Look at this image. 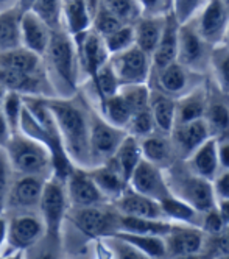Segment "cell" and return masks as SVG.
I'll list each match as a JSON object with an SVG mask.
<instances>
[{"instance_id": "1", "label": "cell", "mask_w": 229, "mask_h": 259, "mask_svg": "<svg viewBox=\"0 0 229 259\" xmlns=\"http://www.w3.org/2000/svg\"><path fill=\"white\" fill-rule=\"evenodd\" d=\"M47 106L55 119L61 138L63 149L69 161L75 162L80 169H92L89 132L90 113L70 99H56L47 102Z\"/></svg>"}, {"instance_id": "2", "label": "cell", "mask_w": 229, "mask_h": 259, "mask_svg": "<svg viewBox=\"0 0 229 259\" xmlns=\"http://www.w3.org/2000/svg\"><path fill=\"white\" fill-rule=\"evenodd\" d=\"M42 57L52 88L60 91L63 99H70L76 89L80 58L72 34L64 27L52 30L49 46Z\"/></svg>"}, {"instance_id": "3", "label": "cell", "mask_w": 229, "mask_h": 259, "mask_svg": "<svg viewBox=\"0 0 229 259\" xmlns=\"http://www.w3.org/2000/svg\"><path fill=\"white\" fill-rule=\"evenodd\" d=\"M11 169L16 175H33L50 178L55 165L49 147L27 135H10L4 144Z\"/></svg>"}, {"instance_id": "4", "label": "cell", "mask_w": 229, "mask_h": 259, "mask_svg": "<svg viewBox=\"0 0 229 259\" xmlns=\"http://www.w3.org/2000/svg\"><path fill=\"white\" fill-rule=\"evenodd\" d=\"M164 172L170 194L187 201L189 205H192L200 212L215 206L212 181L194 174L182 159L175 161Z\"/></svg>"}, {"instance_id": "5", "label": "cell", "mask_w": 229, "mask_h": 259, "mask_svg": "<svg viewBox=\"0 0 229 259\" xmlns=\"http://www.w3.org/2000/svg\"><path fill=\"white\" fill-rule=\"evenodd\" d=\"M214 46L207 44L197 30L194 21L179 24L178 30V55L176 61L195 73L209 70V58Z\"/></svg>"}, {"instance_id": "6", "label": "cell", "mask_w": 229, "mask_h": 259, "mask_svg": "<svg viewBox=\"0 0 229 259\" xmlns=\"http://www.w3.org/2000/svg\"><path fill=\"white\" fill-rule=\"evenodd\" d=\"M72 224L89 237L111 236L120 230V214L116 208H106L105 203L84 208H72Z\"/></svg>"}, {"instance_id": "7", "label": "cell", "mask_w": 229, "mask_h": 259, "mask_svg": "<svg viewBox=\"0 0 229 259\" xmlns=\"http://www.w3.org/2000/svg\"><path fill=\"white\" fill-rule=\"evenodd\" d=\"M67 206L69 201L66 194V180L60 177L45 180L39 205V212L45 224V236L58 240Z\"/></svg>"}, {"instance_id": "8", "label": "cell", "mask_w": 229, "mask_h": 259, "mask_svg": "<svg viewBox=\"0 0 229 259\" xmlns=\"http://www.w3.org/2000/svg\"><path fill=\"white\" fill-rule=\"evenodd\" d=\"M109 64L122 84L148 83L151 75V57L136 44L114 53L109 57Z\"/></svg>"}, {"instance_id": "9", "label": "cell", "mask_w": 229, "mask_h": 259, "mask_svg": "<svg viewBox=\"0 0 229 259\" xmlns=\"http://www.w3.org/2000/svg\"><path fill=\"white\" fill-rule=\"evenodd\" d=\"M125 136L126 130L111 125L106 119H102L97 114H90L89 147L94 167L111 159Z\"/></svg>"}, {"instance_id": "10", "label": "cell", "mask_w": 229, "mask_h": 259, "mask_svg": "<svg viewBox=\"0 0 229 259\" xmlns=\"http://www.w3.org/2000/svg\"><path fill=\"white\" fill-rule=\"evenodd\" d=\"M44 184H45V178L42 177H33V175H17L16 178L13 177L4 212L16 214V212L39 211Z\"/></svg>"}, {"instance_id": "11", "label": "cell", "mask_w": 229, "mask_h": 259, "mask_svg": "<svg viewBox=\"0 0 229 259\" xmlns=\"http://www.w3.org/2000/svg\"><path fill=\"white\" fill-rule=\"evenodd\" d=\"M45 236V224L39 211L16 212L7 219V239L14 248H30Z\"/></svg>"}, {"instance_id": "12", "label": "cell", "mask_w": 229, "mask_h": 259, "mask_svg": "<svg viewBox=\"0 0 229 259\" xmlns=\"http://www.w3.org/2000/svg\"><path fill=\"white\" fill-rule=\"evenodd\" d=\"M167 256L170 257H194L201 254L206 233L189 224H171V228L162 236Z\"/></svg>"}, {"instance_id": "13", "label": "cell", "mask_w": 229, "mask_h": 259, "mask_svg": "<svg viewBox=\"0 0 229 259\" xmlns=\"http://www.w3.org/2000/svg\"><path fill=\"white\" fill-rule=\"evenodd\" d=\"M201 38L211 46L223 41V34L229 22V8L223 0H207L204 7L192 17Z\"/></svg>"}, {"instance_id": "14", "label": "cell", "mask_w": 229, "mask_h": 259, "mask_svg": "<svg viewBox=\"0 0 229 259\" xmlns=\"http://www.w3.org/2000/svg\"><path fill=\"white\" fill-rule=\"evenodd\" d=\"M128 186L156 201H161L170 194L164 169L144 158L139 161L136 169L132 170L128 180Z\"/></svg>"}, {"instance_id": "15", "label": "cell", "mask_w": 229, "mask_h": 259, "mask_svg": "<svg viewBox=\"0 0 229 259\" xmlns=\"http://www.w3.org/2000/svg\"><path fill=\"white\" fill-rule=\"evenodd\" d=\"M66 194L72 208H84L106 203L108 200L95 186L86 169H72L66 177Z\"/></svg>"}, {"instance_id": "16", "label": "cell", "mask_w": 229, "mask_h": 259, "mask_svg": "<svg viewBox=\"0 0 229 259\" xmlns=\"http://www.w3.org/2000/svg\"><path fill=\"white\" fill-rule=\"evenodd\" d=\"M194 75H197L195 72L187 69L178 61H173L162 69L151 70L150 78L153 77V86H155V89L164 92V94L170 97L178 99L179 96L186 94L187 91L195 88L192 83Z\"/></svg>"}, {"instance_id": "17", "label": "cell", "mask_w": 229, "mask_h": 259, "mask_svg": "<svg viewBox=\"0 0 229 259\" xmlns=\"http://www.w3.org/2000/svg\"><path fill=\"white\" fill-rule=\"evenodd\" d=\"M76 50H78L80 66L84 67V70L94 78L97 70L109 61V52L105 46L103 36L95 33L92 28H89L84 33H80L76 36H72Z\"/></svg>"}, {"instance_id": "18", "label": "cell", "mask_w": 229, "mask_h": 259, "mask_svg": "<svg viewBox=\"0 0 229 259\" xmlns=\"http://www.w3.org/2000/svg\"><path fill=\"white\" fill-rule=\"evenodd\" d=\"M168 136L173 144L178 159H186L197 147L211 138V132H209V126L204 119H197L192 122L176 123Z\"/></svg>"}, {"instance_id": "19", "label": "cell", "mask_w": 229, "mask_h": 259, "mask_svg": "<svg viewBox=\"0 0 229 259\" xmlns=\"http://www.w3.org/2000/svg\"><path fill=\"white\" fill-rule=\"evenodd\" d=\"M207 102L203 119L206 120L212 138L229 135V96L220 91L214 83L206 88Z\"/></svg>"}, {"instance_id": "20", "label": "cell", "mask_w": 229, "mask_h": 259, "mask_svg": "<svg viewBox=\"0 0 229 259\" xmlns=\"http://www.w3.org/2000/svg\"><path fill=\"white\" fill-rule=\"evenodd\" d=\"M114 208L122 215L142 217V219H164L159 201L153 200L144 194L136 192L129 186L114 200Z\"/></svg>"}, {"instance_id": "21", "label": "cell", "mask_w": 229, "mask_h": 259, "mask_svg": "<svg viewBox=\"0 0 229 259\" xmlns=\"http://www.w3.org/2000/svg\"><path fill=\"white\" fill-rule=\"evenodd\" d=\"M178 30L179 22L170 10L165 13V24L161 34V39L151 53V70H158L167 64L176 61L178 55Z\"/></svg>"}, {"instance_id": "22", "label": "cell", "mask_w": 229, "mask_h": 259, "mask_svg": "<svg viewBox=\"0 0 229 259\" xmlns=\"http://www.w3.org/2000/svg\"><path fill=\"white\" fill-rule=\"evenodd\" d=\"M87 172L94 180L95 186L99 188V191L103 194L106 200L114 201L128 188V181L122 175L117 164L112 161V158L103 164L95 165V167L89 169Z\"/></svg>"}, {"instance_id": "23", "label": "cell", "mask_w": 229, "mask_h": 259, "mask_svg": "<svg viewBox=\"0 0 229 259\" xmlns=\"http://www.w3.org/2000/svg\"><path fill=\"white\" fill-rule=\"evenodd\" d=\"M50 33H52L50 27L31 10L22 13V16H21L22 47L42 57L47 46H49V41H50Z\"/></svg>"}, {"instance_id": "24", "label": "cell", "mask_w": 229, "mask_h": 259, "mask_svg": "<svg viewBox=\"0 0 229 259\" xmlns=\"http://www.w3.org/2000/svg\"><path fill=\"white\" fill-rule=\"evenodd\" d=\"M142 158L156 164L161 169H168L175 161H178V156L175 153L173 144L170 141L168 135L162 133H151L145 138L139 139Z\"/></svg>"}, {"instance_id": "25", "label": "cell", "mask_w": 229, "mask_h": 259, "mask_svg": "<svg viewBox=\"0 0 229 259\" xmlns=\"http://www.w3.org/2000/svg\"><path fill=\"white\" fill-rule=\"evenodd\" d=\"M182 161L187 164V167L194 174L212 181L215 175L220 172L215 138L211 136L209 139H206L200 147H197V149Z\"/></svg>"}, {"instance_id": "26", "label": "cell", "mask_w": 229, "mask_h": 259, "mask_svg": "<svg viewBox=\"0 0 229 259\" xmlns=\"http://www.w3.org/2000/svg\"><path fill=\"white\" fill-rule=\"evenodd\" d=\"M167 13V11H165ZM165 13L161 14H142L132 24L134 30V44L151 57L155 52L165 24Z\"/></svg>"}, {"instance_id": "27", "label": "cell", "mask_w": 229, "mask_h": 259, "mask_svg": "<svg viewBox=\"0 0 229 259\" xmlns=\"http://www.w3.org/2000/svg\"><path fill=\"white\" fill-rule=\"evenodd\" d=\"M175 106L176 99L170 97L164 92L150 88V100L148 108L153 116V122H155L156 132L162 135H170V132L175 126Z\"/></svg>"}, {"instance_id": "28", "label": "cell", "mask_w": 229, "mask_h": 259, "mask_svg": "<svg viewBox=\"0 0 229 259\" xmlns=\"http://www.w3.org/2000/svg\"><path fill=\"white\" fill-rule=\"evenodd\" d=\"M0 70L42 73L45 72V66L41 55L21 46L17 49L0 53Z\"/></svg>"}, {"instance_id": "29", "label": "cell", "mask_w": 229, "mask_h": 259, "mask_svg": "<svg viewBox=\"0 0 229 259\" xmlns=\"http://www.w3.org/2000/svg\"><path fill=\"white\" fill-rule=\"evenodd\" d=\"M207 102V91L204 86H195L176 99L175 125L203 119Z\"/></svg>"}, {"instance_id": "30", "label": "cell", "mask_w": 229, "mask_h": 259, "mask_svg": "<svg viewBox=\"0 0 229 259\" xmlns=\"http://www.w3.org/2000/svg\"><path fill=\"white\" fill-rule=\"evenodd\" d=\"M159 205L165 220L173 222V224H189L200 227L203 212L197 211L192 205H189L187 201L181 200L179 197L168 194L165 198L159 201Z\"/></svg>"}, {"instance_id": "31", "label": "cell", "mask_w": 229, "mask_h": 259, "mask_svg": "<svg viewBox=\"0 0 229 259\" xmlns=\"http://www.w3.org/2000/svg\"><path fill=\"white\" fill-rule=\"evenodd\" d=\"M92 13L86 0H64L63 5V27L66 24L67 33L76 36L90 28Z\"/></svg>"}, {"instance_id": "32", "label": "cell", "mask_w": 229, "mask_h": 259, "mask_svg": "<svg viewBox=\"0 0 229 259\" xmlns=\"http://www.w3.org/2000/svg\"><path fill=\"white\" fill-rule=\"evenodd\" d=\"M21 16L22 11L17 7L0 11V53L22 46Z\"/></svg>"}, {"instance_id": "33", "label": "cell", "mask_w": 229, "mask_h": 259, "mask_svg": "<svg viewBox=\"0 0 229 259\" xmlns=\"http://www.w3.org/2000/svg\"><path fill=\"white\" fill-rule=\"evenodd\" d=\"M142 159V150H141V144L139 139L132 135H128L123 138L120 145L117 147L116 153L112 156V161L117 164V167L120 169L122 175L128 181L132 170L136 169V165Z\"/></svg>"}, {"instance_id": "34", "label": "cell", "mask_w": 229, "mask_h": 259, "mask_svg": "<svg viewBox=\"0 0 229 259\" xmlns=\"http://www.w3.org/2000/svg\"><path fill=\"white\" fill-rule=\"evenodd\" d=\"M173 222L164 219H142V217H128L120 214V230L126 233L136 234H153V236H164Z\"/></svg>"}, {"instance_id": "35", "label": "cell", "mask_w": 229, "mask_h": 259, "mask_svg": "<svg viewBox=\"0 0 229 259\" xmlns=\"http://www.w3.org/2000/svg\"><path fill=\"white\" fill-rule=\"evenodd\" d=\"M209 69L212 70L214 84L229 96V46L220 42L212 47Z\"/></svg>"}, {"instance_id": "36", "label": "cell", "mask_w": 229, "mask_h": 259, "mask_svg": "<svg viewBox=\"0 0 229 259\" xmlns=\"http://www.w3.org/2000/svg\"><path fill=\"white\" fill-rule=\"evenodd\" d=\"M114 234L125 239L131 245H134L144 256H148V257H165L167 256L162 236L136 234V233H126V231H117Z\"/></svg>"}, {"instance_id": "37", "label": "cell", "mask_w": 229, "mask_h": 259, "mask_svg": "<svg viewBox=\"0 0 229 259\" xmlns=\"http://www.w3.org/2000/svg\"><path fill=\"white\" fill-rule=\"evenodd\" d=\"M103 114L111 125L126 130L128 122L132 116V111L125 102V99L117 92V94L106 97L103 100Z\"/></svg>"}, {"instance_id": "38", "label": "cell", "mask_w": 229, "mask_h": 259, "mask_svg": "<svg viewBox=\"0 0 229 259\" xmlns=\"http://www.w3.org/2000/svg\"><path fill=\"white\" fill-rule=\"evenodd\" d=\"M64 0H36L31 11L37 14L50 27V30L63 27Z\"/></svg>"}, {"instance_id": "39", "label": "cell", "mask_w": 229, "mask_h": 259, "mask_svg": "<svg viewBox=\"0 0 229 259\" xmlns=\"http://www.w3.org/2000/svg\"><path fill=\"white\" fill-rule=\"evenodd\" d=\"M102 4L122 24H134L142 16V10L138 0H102Z\"/></svg>"}, {"instance_id": "40", "label": "cell", "mask_w": 229, "mask_h": 259, "mask_svg": "<svg viewBox=\"0 0 229 259\" xmlns=\"http://www.w3.org/2000/svg\"><path fill=\"white\" fill-rule=\"evenodd\" d=\"M119 94L125 99L132 113H138L141 109L148 108L150 100V86L147 83L136 84H122L119 88Z\"/></svg>"}, {"instance_id": "41", "label": "cell", "mask_w": 229, "mask_h": 259, "mask_svg": "<svg viewBox=\"0 0 229 259\" xmlns=\"http://www.w3.org/2000/svg\"><path fill=\"white\" fill-rule=\"evenodd\" d=\"M105 46L109 52V55L119 53L122 50H126L128 47L134 46V30L132 24H123L112 33L103 36Z\"/></svg>"}, {"instance_id": "42", "label": "cell", "mask_w": 229, "mask_h": 259, "mask_svg": "<svg viewBox=\"0 0 229 259\" xmlns=\"http://www.w3.org/2000/svg\"><path fill=\"white\" fill-rule=\"evenodd\" d=\"M95 83V88H97L99 94L102 97V100H105L106 97H111L114 94H117L120 83L116 77V73L112 70V66L108 63H105L99 70L95 73V77L92 78Z\"/></svg>"}, {"instance_id": "43", "label": "cell", "mask_w": 229, "mask_h": 259, "mask_svg": "<svg viewBox=\"0 0 229 259\" xmlns=\"http://www.w3.org/2000/svg\"><path fill=\"white\" fill-rule=\"evenodd\" d=\"M201 253L204 256L229 257V224L218 234H206Z\"/></svg>"}, {"instance_id": "44", "label": "cell", "mask_w": 229, "mask_h": 259, "mask_svg": "<svg viewBox=\"0 0 229 259\" xmlns=\"http://www.w3.org/2000/svg\"><path fill=\"white\" fill-rule=\"evenodd\" d=\"M122 25L123 24L102 4V0H100L97 10H95V13L92 16V22H90L92 30L95 33H99L100 36H106V34L112 33L114 30H117L119 27H122Z\"/></svg>"}, {"instance_id": "45", "label": "cell", "mask_w": 229, "mask_h": 259, "mask_svg": "<svg viewBox=\"0 0 229 259\" xmlns=\"http://www.w3.org/2000/svg\"><path fill=\"white\" fill-rule=\"evenodd\" d=\"M156 132L155 122H153V116L150 113V108L141 109L138 113H132L128 126H126V133L136 136L138 139L145 138L151 133Z\"/></svg>"}, {"instance_id": "46", "label": "cell", "mask_w": 229, "mask_h": 259, "mask_svg": "<svg viewBox=\"0 0 229 259\" xmlns=\"http://www.w3.org/2000/svg\"><path fill=\"white\" fill-rule=\"evenodd\" d=\"M2 113L8 123L11 135L16 133V130L21 123V113H22V99L21 94L14 91H7L4 103H2Z\"/></svg>"}, {"instance_id": "47", "label": "cell", "mask_w": 229, "mask_h": 259, "mask_svg": "<svg viewBox=\"0 0 229 259\" xmlns=\"http://www.w3.org/2000/svg\"><path fill=\"white\" fill-rule=\"evenodd\" d=\"M13 177H14V172L11 169L7 150L4 145H0V214L5 211L7 195L11 186Z\"/></svg>"}, {"instance_id": "48", "label": "cell", "mask_w": 229, "mask_h": 259, "mask_svg": "<svg viewBox=\"0 0 229 259\" xmlns=\"http://www.w3.org/2000/svg\"><path fill=\"white\" fill-rule=\"evenodd\" d=\"M207 0H171L170 11L175 14L179 24L190 21L204 7Z\"/></svg>"}, {"instance_id": "49", "label": "cell", "mask_w": 229, "mask_h": 259, "mask_svg": "<svg viewBox=\"0 0 229 259\" xmlns=\"http://www.w3.org/2000/svg\"><path fill=\"white\" fill-rule=\"evenodd\" d=\"M226 227V222L223 220V217L220 215L217 206L207 209L201 214V220H200V228L206 233V234H218L223 228Z\"/></svg>"}, {"instance_id": "50", "label": "cell", "mask_w": 229, "mask_h": 259, "mask_svg": "<svg viewBox=\"0 0 229 259\" xmlns=\"http://www.w3.org/2000/svg\"><path fill=\"white\" fill-rule=\"evenodd\" d=\"M212 189L215 201L229 198V169H223L215 175V178L212 180Z\"/></svg>"}, {"instance_id": "51", "label": "cell", "mask_w": 229, "mask_h": 259, "mask_svg": "<svg viewBox=\"0 0 229 259\" xmlns=\"http://www.w3.org/2000/svg\"><path fill=\"white\" fill-rule=\"evenodd\" d=\"M142 14H161L170 10L167 0H138Z\"/></svg>"}, {"instance_id": "52", "label": "cell", "mask_w": 229, "mask_h": 259, "mask_svg": "<svg viewBox=\"0 0 229 259\" xmlns=\"http://www.w3.org/2000/svg\"><path fill=\"white\" fill-rule=\"evenodd\" d=\"M215 142H217V155H218L220 170L229 169V135L215 138Z\"/></svg>"}, {"instance_id": "53", "label": "cell", "mask_w": 229, "mask_h": 259, "mask_svg": "<svg viewBox=\"0 0 229 259\" xmlns=\"http://www.w3.org/2000/svg\"><path fill=\"white\" fill-rule=\"evenodd\" d=\"M10 135H11V132H10L8 123L5 120V116L2 113V108H0V145H4L8 141Z\"/></svg>"}, {"instance_id": "54", "label": "cell", "mask_w": 229, "mask_h": 259, "mask_svg": "<svg viewBox=\"0 0 229 259\" xmlns=\"http://www.w3.org/2000/svg\"><path fill=\"white\" fill-rule=\"evenodd\" d=\"M215 206L220 212V215L223 217V220L226 222V225L229 224V198H223V200H217Z\"/></svg>"}, {"instance_id": "55", "label": "cell", "mask_w": 229, "mask_h": 259, "mask_svg": "<svg viewBox=\"0 0 229 259\" xmlns=\"http://www.w3.org/2000/svg\"><path fill=\"white\" fill-rule=\"evenodd\" d=\"M34 2H36V0H17V5L16 7L24 13V11L31 10V7L34 5Z\"/></svg>"}, {"instance_id": "56", "label": "cell", "mask_w": 229, "mask_h": 259, "mask_svg": "<svg viewBox=\"0 0 229 259\" xmlns=\"http://www.w3.org/2000/svg\"><path fill=\"white\" fill-rule=\"evenodd\" d=\"M7 239V219L0 215V245Z\"/></svg>"}, {"instance_id": "57", "label": "cell", "mask_w": 229, "mask_h": 259, "mask_svg": "<svg viewBox=\"0 0 229 259\" xmlns=\"http://www.w3.org/2000/svg\"><path fill=\"white\" fill-rule=\"evenodd\" d=\"M17 5V0H0V11L10 10Z\"/></svg>"}, {"instance_id": "58", "label": "cell", "mask_w": 229, "mask_h": 259, "mask_svg": "<svg viewBox=\"0 0 229 259\" xmlns=\"http://www.w3.org/2000/svg\"><path fill=\"white\" fill-rule=\"evenodd\" d=\"M5 94H7V89H5V86H4L2 83H0V108H2V103H4Z\"/></svg>"}, {"instance_id": "59", "label": "cell", "mask_w": 229, "mask_h": 259, "mask_svg": "<svg viewBox=\"0 0 229 259\" xmlns=\"http://www.w3.org/2000/svg\"><path fill=\"white\" fill-rule=\"evenodd\" d=\"M223 44H226V46H229V22H227V27H226V30H224V34H223V41H221Z\"/></svg>"}, {"instance_id": "60", "label": "cell", "mask_w": 229, "mask_h": 259, "mask_svg": "<svg viewBox=\"0 0 229 259\" xmlns=\"http://www.w3.org/2000/svg\"><path fill=\"white\" fill-rule=\"evenodd\" d=\"M223 2H224V4H226V7L229 8V0H223Z\"/></svg>"}, {"instance_id": "61", "label": "cell", "mask_w": 229, "mask_h": 259, "mask_svg": "<svg viewBox=\"0 0 229 259\" xmlns=\"http://www.w3.org/2000/svg\"><path fill=\"white\" fill-rule=\"evenodd\" d=\"M167 2H168V7L171 5V0H167Z\"/></svg>"}]
</instances>
